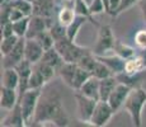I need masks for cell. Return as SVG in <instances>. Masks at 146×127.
<instances>
[{
    "instance_id": "1",
    "label": "cell",
    "mask_w": 146,
    "mask_h": 127,
    "mask_svg": "<svg viewBox=\"0 0 146 127\" xmlns=\"http://www.w3.org/2000/svg\"><path fill=\"white\" fill-rule=\"evenodd\" d=\"M47 123L57 127L69 126V117L64 108L60 93L56 89L42 90L31 126H43Z\"/></svg>"
},
{
    "instance_id": "2",
    "label": "cell",
    "mask_w": 146,
    "mask_h": 127,
    "mask_svg": "<svg viewBox=\"0 0 146 127\" xmlns=\"http://www.w3.org/2000/svg\"><path fill=\"white\" fill-rule=\"evenodd\" d=\"M145 106H146V89H144L142 86L133 88L131 90L130 95L127 97V99H126L125 104H123V108L130 114L131 120H132V125L135 127L142 126V111H144Z\"/></svg>"
},
{
    "instance_id": "3",
    "label": "cell",
    "mask_w": 146,
    "mask_h": 127,
    "mask_svg": "<svg viewBox=\"0 0 146 127\" xmlns=\"http://www.w3.org/2000/svg\"><path fill=\"white\" fill-rule=\"evenodd\" d=\"M55 49L62 56L65 63H75V64H78V61L83 57L84 53H86L89 51V49H86V47L76 45L75 41L70 39L67 36L60 39H56Z\"/></svg>"
},
{
    "instance_id": "4",
    "label": "cell",
    "mask_w": 146,
    "mask_h": 127,
    "mask_svg": "<svg viewBox=\"0 0 146 127\" xmlns=\"http://www.w3.org/2000/svg\"><path fill=\"white\" fill-rule=\"evenodd\" d=\"M116 43H117V41H116V38H114L112 27L108 24H103L99 27L97 42H95L92 51H93V53L97 56L108 55L109 52H113Z\"/></svg>"
},
{
    "instance_id": "5",
    "label": "cell",
    "mask_w": 146,
    "mask_h": 127,
    "mask_svg": "<svg viewBox=\"0 0 146 127\" xmlns=\"http://www.w3.org/2000/svg\"><path fill=\"white\" fill-rule=\"evenodd\" d=\"M42 90L43 88L41 89H28L22 98L18 100V103L21 104V108H22V112H23V117L26 120V123L27 126H31L32 125V121H33V117H35V113H36V108H37V104H38V100H40V97L42 94Z\"/></svg>"
},
{
    "instance_id": "6",
    "label": "cell",
    "mask_w": 146,
    "mask_h": 127,
    "mask_svg": "<svg viewBox=\"0 0 146 127\" xmlns=\"http://www.w3.org/2000/svg\"><path fill=\"white\" fill-rule=\"evenodd\" d=\"M78 104V117L81 122H90V118L93 116L94 108L97 106V99L81 94L80 92H75L74 94Z\"/></svg>"
},
{
    "instance_id": "7",
    "label": "cell",
    "mask_w": 146,
    "mask_h": 127,
    "mask_svg": "<svg viewBox=\"0 0 146 127\" xmlns=\"http://www.w3.org/2000/svg\"><path fill=\"white\" fill-rule=\"evenodd\" d=\"M113 114L114 111L108 103V100H98L89 123L95 127H103L111 121Z\"/></svg>"
},
{
    "instance_id": "8",
    "label": "cell",
    "mask_w": 146,
    "mask_h": 127,
    "mask_svg": "<svg viewBox=\"0 0 146 127\" xmlns=\"http://www.w3.org/2000/svg\"><path fill=\"white\" fill-rule=\"evenodd\" d=\"M15 70L18 71V75H19V86H18V100H19L22 98V95L28 90L29 78L33 71V64H31L28 60L23 59L15 66Z\"/></svg>"
},
{
    "instance_id": "9",
    "label": "cell",
    "mask_w": 146,
    "mask_h": 127,
    "mask_svg": "<svg viewBox=\"0 0 146 127\" xmlns=\"http://www.w3.org/2000/svg\"><path fill=\"white\" fill-rule=\"evenodd\" d=\"M131 90H132L131 86H128V85H126V84L119 83L118 81V84H117L116 88L113 89V92H112L111 97H109V99H108V103L111 104V107L113 108L114 113L118 112L123 107L127 97L130 95Z\"/></svg>"
},
{
    "instance_id": "10",
    "label": "cell",
    "mask_w": 146,
    "mask_h": 127,
    "mask_svg": "<svg viewBox=\"0 0 146 127\" xmlns=\"http://www.w3.org/2000/svg\"><path fill=\"white\" fill-rule=\"evenodd\" d=\"M24 49H26V37H21L17 46L3 56V67H15L24 59Z\"/></svg>"
},
{
    "instance_id": "11",
    "label": "cell",
    "mask_w": 146,
    "mask_h": 127,
    "mask_svg": "<svg viewBox=\"0 0 146 127\" xmlns=\"http://www.w3.org/2000/svg\"><path fill=\"white\" fill-rule=\"evenodd\" d=\"M53 23L52 19L44 18L42 15H37V14H32L29 19V25H28L27 31V38H36L41 32L48 29L50 25Z\"/></svg>"
},
{
    "instance_id": "12",
    "label": "cell",
    "mask_w": 146,
    "mask_h": 127,
    "mask_svg": "<svg viewBox=\"0 0 146 127\" xmlns=\"http://www.w3.org/2000/svg\"><path fill=\"white\" fill-rule=\"evenodd\" d=\"M43 53H44L43 47L41 46L37 39L26 37V49H24V59L26 60L35 65L38 61H41Z\"/></svg>"
},
{
    "instance_id": "13",
    "label": "cell",
    "mask_w": 146,
    "mask_h": 127,
    "mask_svg": "<svg viewBox=\"0 0 146 127\" xmlns=\"http://www.w3.org/2000/svg\"><path fill=\"white\" fill-rule=\"evenodd\" d=\"M29 1L33 5V14L52 19L55 9L57 7L55 0H29Z\"/></svg>"
},
{
    "instance_id": "14",
    "label": "cell",
    "mask_w": 146,
    "mask_h": 127,
    "mask_svg": "<svg viewBox=\"0 0 146 127\" xmlns=\"http://www.w3.org/2000/svg\"><path fill=\"white\" fill-rule=\"evenodd\" d=\"M102 63H104L109 69L112 70L114 75H118L121 72H123L126 70V61L125 59H122L121 56H118L117 53H111V55H102V56H97Z\"/></svg>"
},
{
    "instance_id": "15",
    "label": "cell",
    "mask_w": 146,
    "mask_h": 127,
    "mask_svg": "<svg viewBox=\"0 0 146 127\" xmlns=\"http://www.w3.org/2000/svg\"><path fill=\"white\" fill-rule=\"evenodd\" d=\"M18 103V90L3 86L0 88V106L1 109L10 111Z\"/></svg>"
},
{
    "instance_id": "16",
    "label": "cell",
    "mask_w": 146,
    "mask_h": 127,
    "mask_svg": "<svg viewBox=\"0 0 146 127\" xmlns=\"http://www.w3.org/2000/svg\"><path fill=\"white\" fill-rule=\"evenodd\" d=\"M146 69V49L141 50V53H136L132 59L126 61V72L128 74H137L142 72Z\"/></svg>"
},
{
    "instance_id": "17",
    "label": "cell",
    "mask_w": 146,
    "mask_h": 127,
    "mask_svg": "<svg viewBox=\"0 0 146 127\" xmlns=\"http://www.w3.org/2000/svg\"><path fill=\"white\" fill-rule=\"evenodd\" d=\"M1 126H13V127H23L27 126L26 120L23 117V112H22L21 104L17 103L13 109H10L5 120L1 122Z\"/></svg>"
},
{
    "instance_id": "18",
    "label": "cell",
    "mask_w": 146,
    "mask_h": 127,
    "mask_svg": "<svg viewBox=\"0 0 146 127\" xmlns=\"http://www.w3.org/2000/svg\"><path fill=\"white\" fill-rule=\"evenodd\" d=\"M76 69H78V64L64 63L60 66V69L57 70V74L60 75L61 80L71 89H72V85H74V78H75V74H76Z\"/></svg>"
},
{
    "instance_id": "19",
    "label": "cell",
    "mask_w": 146,
    "mask_h": 127,
    "mask_svg": "<svg viewBox=\"0 0 146 127\" xmlns=\"http://www.w3.org/2000/svg\"><path fill=\"white\" fill-rule=\"evenodd\" d=\"M99 83H100V79L92 75L90 78L83 84V86H81L79 90H75V92H80L81 94L86 95V97H90V98H93V99L99 100Z\"/></svg>"
},
{
    "instance_id": "20",
    "label": "cell",
    "mask_w": 146,
    "mask_h": 127,
    "mask_svg": "<svg viewBox=\"0 0 146 127\" xmlns=\"http://www.w3.org/2000/svg\"><path fill=\"white\" fill-rule=\"evenodd\" d=\"M117 84H118V80H117L116 75H112V76H108V78L100 79V83H99V100H108Z\"/></svg>"
},
{
    "instance_id": "21",
    "label": "cell",
    "mask_w": 146,
    "mask_h": 127,
    "mask_svg": "<svg viewBox=\"0 0 146 127\" xmlns=\"http://www.w3.org/2000/svg\"><path fill=\"white\" fill-rule=\"evenodd\" d=\"M1 85L18 90L19 75H18V71L15 70V67H7V69H4L1 75Z\"/></svg>"
},
{
    "instance_id": "22",
    "label": "cell",
    "mask_w": 146,
    "mask_h": 127,
    "mask_svg": "<svg viewBox=\"0 0 146 127\" xmlns=\"http://www.w3.org/2000/svg\"><path fill=\"white\" fill-rule=\"evenodd\" d=\"M41 61L48 64L50 66H52L53 69H56V71L60 69L61 65L65 63V61H64V59H62V56H61L60 53H58V51L55 49V46H53L52 49L44 51V53H43V56H42Z\"/></svg>"
},
{
    "instance_id": "23",
    "label": "cell",
    "mask_w": 146,
    "mask_h": 127,
    "mask_svg": "<svg viewBox=\"0 0 146 127\" xmlns=\"http://www.w3.org/2000/svg\"><path fill=\"white\" fill-rule=\"evenodd\" d=\"M142 72H137V74H128V72L123 71L121 72V74L116 75L117 80L119 81V83H123L126 84V85L131 86V88H139L140 84H141L142 81Z\"/></svg>"
},
{
    "instance_id": "24",
    "label": "cell",
    "mask_w": 146,
    "mask_h": 127,
    "mask_svg": "<svg viewBox=\"0 0 146 127\" xmlns=\"http://www.w3.org/2000/svg\"><path fill=\"white\" fill-rule=\"evenodd\" d=\"M88 19H90V18H89V17H85V15H78V14H76V17L74 18V21H72L71 23L66 27L67 37H69L70 39H72V41H75V38H76V36H78V33H79L80 28L86 23V21H88Z\"/></svg>"
},
{
    "instance_id": "25",
    "label": "cell",
    "mask_w": 146,
    "mask_h": 127,
    "mask_svg": "<svg viewBox=\"0 0 146 127\" xmlns=\"http://www.w3.org/2000/svg\"><path fill=\"white\" fill-rule=\"evenodd\" d=\"M97 63H98V57L93 53V51L89 50L88 52L84 53L83 57L78 61V65H79L80 67H83V69L88 70V71L92 74V71H93V69H94L95 65H97Z\"/></svg>"
},
{
    "instance_id": "26",
    "label": "cell",
    "mask_w": 146,
    "mask_h": 127,
    "mask_svg": "<svg viewBox=\"0 0 146 127\" xmlns=\"http://www.w3.org/2000/svg\"><path fill=\"white\" fill-rule=\"evenodd\" d=\"M33 67H35V69L37 70L42 76H43V79L46 80V83L51 81V79L55 76L56 72H57L56 71V69H53L52 66H50L48 64L43 63V61H38L37 64L33 65Z\"/></svg>"
},
{
    "instance_id": "27",
    "label": "cell",
    "mask_w": 146,
    "mask_h": 127,
    "mask_svg": "<svg viewBox=\"0 0 146 127\" xmlns=\"http://www.w3.org/2000/svg\"><path fill=\"white\" fill-rule=\"evenodd\" d=\"M113 52L117 53L118 56H121L122 59H125V60H130L133 56H136V50H135L133 47L128 46V45H126V43H119V42L116 43Z\"/></svg>"
},
{
    "instance_id": "28",
    "label": "cell",
    "mask_w": 146,
    "mask_h": 127,
    "mask_svg": "<svg viewBox=\"0 0 146 127\" xmlns=\"http://www.w3.org/2000/svg\"><path fill=\"white\" fill-rule=\"evenodd\" d=\"M19 38L17 35H13V36H9V37H3L1 38V43H0V52H1V55H7L8 52H10L14 47L17 46V43H18Z\"/></svg>"
},
{
    "instance_id": "29",
    "label": "cell",
    "mask_w": 146,
    "mask_h": 127,
    "mask_svg": "<svg viewBox=\"0 0 146 127\" xmlns=\"http://www.w3.org/2000/svg\"><path fill=\"white\" fill-rule=\"evenodd\" d=\"M92 76V74L88 71V70L83 69L78 65V69H76V74H75V78H74V85H72V89L74 90H79L83 84L88 80L89 78Z\"/></svg>"
},
{
    "instance_id": "30",
    "label": "cell",
    "mask_w": 146,
    "mask_h": 127,
    "mask_svg": "<svg viewBox=\"0 0 146 127\" xmlns=\"http://www.w3.org/2000/svg\"><path fill=\"white\" fill-rule=\"evenodd\" d=\"M29 19H31V15H26L22 19H19V21L13 22L14 33H15L18 37H26L28 25H29Z\"/></svg>"
},
{
    "instance_id": "31",
    "label": "cell",
    "mask_w": 146,
    "mask_h": 127,
    "mask_svg": "<svg viewBox=\"0 0 146 127\" xmlns=\"http://www.w3.org/2000/svg\"><path fill=\"white\" fill-rule=\"evenodd\" d=\"M95 56H97V55H95ZM92 75L95 76V78H98V79H104V78H108V76H112L114 74L112 72V70L109 69V67L107 66L104 63H102V61L98 59V63L94 66L93 71H92Z\"/></svg>"
},
{
    "instance_id": "32",
    "label": "cell",
    "mask_w": 146,
    "mask_h": 127,
    "mask_svg": "<svg viewBox=\"0 0 146 127\" xmlns=\"http://www.w3.org/2000/svg\"><path fill=\"white\" fill-rule=\"evenodd\" d=\"M35 39H37V41L40 42V45H41L42 47H43L44 51L52 49V47L55 46V38L52 37L51 32H50L48 29H46V31H43V32H41L40 35H38Z\"/></svg>"
},
{
    "instance_id": "33",
    "label": "cell",
    "mask_w": 146,
    "mask_h": 127,
    "mask_svg": "<svg viewBox=\"0 0 146 127\" xmlns=\"http://www.w3.org/2000/svg\"><path fill=\"white\" fill-rule=\"evenodd\" d=\"M44 84H46V80L43 79V76L33 67V71H32V74H31V78H29L28 89H41V88H43Z\"/></svg>"
},
{
    "instance_id": "34",
    "label": "cell",
    "mask_w": 146,
    "mask_h": 127,
    "mask_svg": "<svg viewBox=\"0 0 146 127\" xmlns=\"http://www.w3.org/2000/svg\"><path fill=\"white\" fill-rule=\"evenodd\" d=\"M12 5L21 12L24 13V15H32L33 14V5L29 0H10Z\"/></svg>"
},
{
    "instance_id": "35",
    "label": "cell",
    "mask_w": 146,
    "mask_h": 127,
    "mask_svg": "<svg viewBox=\"0 0 146 127\" xmlns=\"http://www.w3.org/2000/svg\"><path fill=\"white\" fill-rule=\"evenodd\" d=\"M140 1H141V0H121V1H119V5H118V8H117L116 10H114L112 15H113V17H118L119 14H122L123 12L128 10L130 8H132L133 5L139 4Z\"/></svg>"
},
{
    "instance_id": "36",
    "label": "cell",
    "mask_w": 146,
    "mask_h": 127,
    "mask_svg": "<svg viewBox=\"0 0 146 127\" xmlns=\"http://www.w3.org/2000/svg\"><path fill=\"white\" fill-rule=\"evenodd\" d=\"M74 10H75V13H76L78 15H85V17H89V18H92L89 5L86 4L84 0H75Z\"/></svg>"
},
{
    "instance_id": "37",
    "label": "cell",
    "mask_w": 146,
    "mask_h": 127,
    "mask_svg": "<svg viewBox=\"0 0 146 127\" xmlns=\"http://www.w3.org/2000/svg\"><path fill=\"white\" fill-rule=\"evenodd\" d=\"M89 9H90L92 15H95V14H100L106 12V5L103 3V0H93L92 4L89 5Z\"/></svg>"
},
{
    "instance_id": "38",
    "label": "cell",
    "mask_w": 146,
    "mask_h": 127,
    "mask_svg": "<svg viewBox=\"0 0 146 127\" xmlns=\"http://www.w3.org/2000/svg\"><path fill=\"white\" fill-rule=\"evenodd\" d=\"M15 35L13 28V22H8L5 24H1V38L3 37H9V36Z\"/></svg>"
},
{
    "instance_id": "39",
    "label": "cell",
    "mask_w": 146,
    "mask_h": 127,
    "mask_svg": "<svg viewBox=\"0 0 146 127\" xmlns=\"http://www.w3.org/2000/svg\"><path fill=\"white\" fill-rule=\"evenodd\" d=\"M10 4H12V3H10ZM23 17H26L23 12H21L19 9H17V8H14V7L12 8V12H10V22H17V21H19V19H22Z\"/></svg>"
},
{
    "instance_id": "40",
    "label": "cell",
    "mask_w": 146,
    "mask_h": 127,
    "mask_svg": "<svg viewBox=\"0 0 146 127\" xmlns=\"http://www.w3.org/2000/svg\"><path fill=\"white\" fill-rule=\"evenodd\" d=\"M119 1L121 0H109V14H113L114 10L118 8V5H119Z\"/></svg>"
},
{
    "instance_id": "41",
    "label": "cell",
    "mask_w": 146,
    "mask_h": 127,
    "mask_svg": "<svg viewBox=\"0 0 146 127\" xmlns=\"http://www.w3.org/2000/svg\"><path fill=\"white\" fill-rule=\"evenodd\" d=\"M139 7H140V9H141L142 17H144L145 23H146V0H141V1L139 3Z\"/></svg>"
},
{
    "instance_id": "42",
    "label": "cell",
    "mask_w": 146,
    "mask_h": 127,
    "mask_svg": "<svg viewBox=\"0 0 146 127\" xmlns=\"http://www.w3.org/2000/svg\"><path fill=\"white\" fill-rule=\"evenodd\" d=\"M55 3H56L57 5H61V4L64 3V0H55Z\"/></svg>"
},
{
    "instance_id": "43",
    "label": "cell",
    "mask_w": 146,
    "mask_h": 127,
    "mask_svg": "<svg viewBox=\"0 0 146 127\" xmlns=\"http://www.w3.org/2000/svg\"><path fill=\"white\" fill-rule=\"evenodd\" d=\"M84 1H85L86 4H88V5H90V4H92V1H93V0H84Z\"/></svg>"
}]
</instances>
